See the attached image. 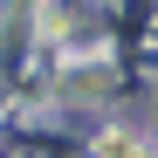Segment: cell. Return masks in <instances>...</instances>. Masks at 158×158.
Instances as JSON below:
<instances>
[{
	"mask_svg": "<svg viewBox=\"0 0 158 158\" xmlns=\"http://www.w3.org/2000/svg\"><path fill=\"white\" fill-rule=\"evenodd\" d=\"M96 151H103V158H151L131 131H103V144H96Z\"/></svg>",
	"mask_w": 158,
	"mask_h": 158,
	"instance_id": "1",
	"label": "cell"
}]
</instances>
